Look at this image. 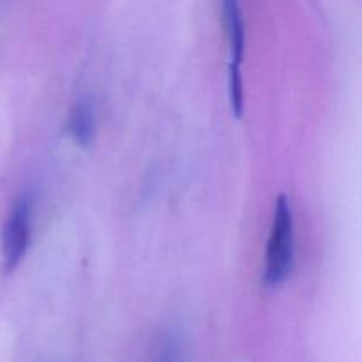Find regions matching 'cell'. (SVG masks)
Returning <instances> with one entry per match:
<instances>
[{
  "instance_id": "obj_4",
  "label": "cell",
  "mask_w": 362,
  "mask_h": 362,
  "mask_svg": "<svg viewBox=\"0 0 362 362\" xmlns=\"http://www.w3.org/2000/svg\"><path fill=\"white\" fill-rule=\"evenodd\" d=\"M69 134L80 147H88L95 133V112L90 99L83 98L73 106L69 115Z\"/></svg>"
},
{
  "instance_id": "obj_6",
  "label": "cell",
  "mask_w": 362,
  "mask_h": 362,
  "mask_svg": "<svg viewBox=\"0 0 362 362\" xmlns=\"http://www.w3.org/2000/svg\"><path fill=\"white\" fill-rule=\"evenodd\" d=\"M230 103H232V112L235 117L243 115L244 110V90H243V74L240 66L230 64Z\"/></svg>"
},
{
  "instance_id": "obj_3",
  "label": "cell",
  "mask_w": 362,
  "mask_h": 362,
  "mask_svg": "<svg viewBox=\"0 0 362 362\" xmlns=\"http://www.w3.org/2000/svg\"><path fill=\"white\" fill-rule=\"evenodd\" d=\"M223 11H225L232 66H240L244 59V46H246V27H244L240 0H223Z\"/></svg>"
},
{
  "instance_id": "obj_2",
  "label": "cell",
  "mask_w": 362,
  "mask_h": 362,
  "mask_svg": "<svg viewBox=\"0 0 362 362\" xmlns=\"http://www.w3.org/2000/svg\"><path fill=\"white\" fill-rule=\"evenodd\" d=\"M32 230V200L28 194H21L11 207L2 232V257L7 272L20 265L30 244Z\"/></svg>"
},
{
  "instance_id": "obj_1",
  "label": "cell",
  "mask_w": 362,
  "mask_h": 362,
  "mask_svg": "<svg viewBox=\"0 0 362 362\" xmlns=\"http://www.w3.org/2000/svg\"><path fill=\"white\" fill-rule=\"evenodd\" d=\"M293 257H296L293 214L286 197H279V200L276 202L264 272V283L269 288H274L286 281L292 272Z\"/></svg>"
},
{
  "instance_id": "obj_5",
  "label": "cell",
  "mask_w": 362,
  "mask_h": 362,
  "mask_svg": "<svg viewBox=\"0 0 362 362\" xmlns=\"http://www.w3.org/2000/svg\"><path fill=\"white\" fill-rule=\"evenodd\" d=\"M154 362H187L186 339L182 332L170 329L161 336L156 349Z\"/></svg>"
}]
</instances>
